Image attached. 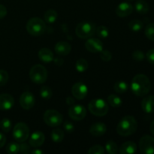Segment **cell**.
I'll return each instance as SVG.
<instances>
[{
	"instance_id": "6da1fadb",
	"label": "cell",
	"mask_w": 154,
	"mask_h": 154,
	"mask_svg": "<svg viewBox=\"0 0 154 154\" xmlns=\"http://www.w3.org/2000/svg\"><path fill=\"white\" fill-rule=\"evenodd\" d=\"M151 84L147 75L144 74H138L135 75L132 81L131 89L135 96L143 97L147 96L150 91Z\"/></svg>"
},
{
	"instance_id": "7a4b0ae2",
	"label": "cell",
	"mask_w": 154,
	"mask_h": 154,
	"mask_svg": "<svg viewBox=\"0 0 154 154\" xmlns=\"http://www.w3.org/2000/svg\"><path fill=\"white\" fill-rule=\"evenodd\" d=\"M138 128V123L133 116H126L119 122L117 132L121 136H129L135 133Z\"/></svg>"
},
{
	"instance_id": "3957f363",
	"label": "cell",
	"mask_w": 154,
	"mask_h": 154,
	"mask_svg": "<svg viewBox=\"0 0 154 154\" xmlns=\"http://www.w3.org/2000/svg\"><path fill=\"white\" fill-rule=\"evenodd\" d=\"M96 26L91 21H83L77 25L75 33L81 38H89L96 33Z\"/></svg>"
},
{
	"instance_id": "277c9868",
	"label": "cell",
	"mask_w": 154,
	"mask_h": 154,
	"mask_svg": "<svg viewBox=\"0 0 154 154\" xmlns=\"http://www.w3.org/2000/svg\"><path fill=\"white\" fill-rule=\"evenodd\" d=\"M26 30L32 36H40L45 33L46 25L43 20L39 17H32L27 22Z\"/></svg>"
},
{
	"instance_id": "5b68a950",
	"label": "cell",
	"mask_w": 154,
	"mask_h": 154,
	"mask_svg": "<svg viewBox=\"0 0 154 154\" xmlns=\"http://www.w3.org/2000/svg\"><path fill=\"white\" fill-rule=\"evenodd\" d=\"M88 108L92 114L97 117H103L108 111V105L104 99H96L90 102Z\"/></svg>"
},
{
	"instance_id": "8992f818",
	"label": "cell",
	"mask_w": 154,
	"mask_h": 154,
	"mask_svg": "<svg viewBox=\"0 0 154 154\" xmlns=\"http://www.w3.org/2000/svg\"><path fill=\"white\" fill-rule=\"evenodd\" d=\"M29 78L33 83L44 84L48 79V72L45 66L40 64L35 65L29 71Z\"/></svg>"
},
{
	"instance_id": "52a82bcc",
	"label": "cell",
	"mask_w": 154,
	"mask_h": 154,
	"mask_svg": "<svg viewBox=\"0 0 154 154\" xmlns=\"http://www.w3.org/2000/svg\"><path fill=\"white\" fill-rule=\"evenodd\" d=\"M63 120V115L56 110H47L44 114V121L48 126L51 127H57L61 125Z\"/></svg>"
},
{
	"instance_id": "ba28073f",
	"label": "cell",
	"mask_w": 154,
	"mask_h": 154,
	"mask_svg": "<svg viewBox=\"0 0 154 154\" xmlns=\"http://www.w3.org/2000/svg\"><path fill=\"white\" fill-rule=\"evenodd\" d=\"M13 136L17 142H23L29 136V126L24 123H18L15 125L13 130Z\"/></svg>"
},
{
	"instance_id": "9c48e42d",
	"label": "cell",
	"mask_w": 154,
	"mask_h": 154,
	"mask_svg": "<svg viewBox=\"0 0 154 154\" xmlns=\"http://www.w3.org/2000/svg\"><path fill=\"white\" fill-rule=\"evenodd\" d=\"M139 148L143 154H154V138L148 135L141 137L139 141Z\"/></svg>"
},
{
	"instance_id": "30bf717a",
	"label": "cell",
	"mask_w": 154,
	"mask_h": 154,
	"mask_svg": "<svg viewBox=\"0 0 154 154\" xmlns=\"http://www.w3.org/2000/svg\"><path fill=\"white\" fill-rule=\"evenodd\" d=\"M69 115L75 121H80L85 118L87 115V110L81 105H73L70 106L69 110Z\"/></svg>"
},
{
	"instance_id": "8fae6325",
	"label": "cell",
	"mask_w": 154,
	"mask_h": 154,
	"mask_svg": "<svg viewBox=\"0 0 154 154\" xmlns=\"http://www.w3.org/2000/svg\"><path fill=\"white\" fill-rule=\"evenodd\" d=\"M72 93L74 97L77 99H84L88 93L87 85L83 82H78L73 85L72 88Z\"/></svg>"
},
{
	"instance_id": "7c38bea8",
	"label": "cell",
	"mask_w": 154,
	"mask_h": 154,
	"mask_svg": "<svg viewBox=\"0 0 154 154\" xmlns=\"http://www.w3.org/2000/svg\"><path fill=\"white\" fill-rule=\"evenodd\" d=\"M35 99L34 96L30 92H25L23 93L20 98V106L25 110H29L35 105Z\"/></svg>"
},
{
	"instance_id": "4fadbf2b",
	"label": "cell",
	"mask_w": 154,
	"mask_h": 154,
	"mask_svg": "<svg viewBox=\"0 0 154 154\" xmlns=\"http://www.w3.org/2000/svg\"><path fill=\"white\" fill-rule=\"evenodd\" d=\"M85 47L90 52L98 53L103 50V43L98 38H89L86 42Z\"/></svg>"
},
{
	"instance_id": "5bb4252c",
	"label": "cell",
	"mask_w": 154,
	"mask_h": 154,
	"mask_svg": "<svg viewBox=\"0 0 154 154\" xmlns=\"http://www.w3.org/2000/svg\"><path fill=\"white\" fill-rule=\"evenodd\" d=\"M14 105V99L12 96L8 93L0 95V110L7 111L13 108Z\"/></svg>"
},
{
	"instance_id": "9a60e30c",
	"label": "cell",
	"mask_w": 154,
	"mask_h": 154,
	"mask_svg": "<svg viewBox=\"0 0 154 154\" xmlns=\"http://www.w3.org/2000/svg\"><path fill=\"white\" fill-rule=\"evenodd\" d=\"M45 140V136L44 133L40 131H37L32 133L29 141V144L32 147L37 148L44 144Z\"/></svg>"
},
{
	"instance_id": "2e32d148",
	"label": "cell",
	"mask_w": 154,
	"mask_h": 154,
	"mask_svg": "<svg viewBox=\"0 0 154 154\" xmlns=\"http://www.w3.org/2000/svg\"><path fill=\"white\" fill-rule=\"evenodd\" d=\"M133 11V6L129 2H121L116 9V14L120 17L129 16Z\"/></svg>"
},
{
	"instance_id": "e0dca14e",
	"label": "cell",
	"mask_w": 154,
	"mask_h": 154,
	"mask_svg": "<svg viewBox=\"0 0 154 154\" xmlns=\"http://www.w3.org/2000/svg\"><path fill=\"white\" fill-rule=\"evenodd\" d=\"M107 126L104 123H93L90 129V132L93 136L100 137L102 136L106 132Z\"/></svg>"
},
{
	"instance_id": "ac0fdd59",
	"label": "cell",
	"mask_w": 154,
	"mask_h": 154,
	"mask_svg": "<svg viewBox=\"0 0 154 154\" xmlns=\"http://www.w3.org/2000/svg\"><path fill=\"white\" fill-rule=\"evenodd\" d=\"M141 108L147 114L154 112V96H147L141 102Z\"/></svg>"
},
{
	"instance_id": "d6986e66",
	"label": "cell",
	"mask_w": 154,
	"mask_h": 154,
	"mask_svg": "<svg viewBox=\"0 0 154 154\" xmlns=\"http://www.w3.org/2000/svg\"><path fill=\"white\" fill-rule=\"evenodd\" d=\"M72 47L66 42H60L55 45V52L60 56H66L71 52Z\"/></svg>"
},
{
	"instance_id": "ffe728a7",
	"label": "cell",
	"mask_w": 154,
	"mask_h": 154,
	"mask_svg": "<svg viewBox=\"0 0 154 154\" xmlns=\"http://www.w3.org/2000/svg\"><path fill=\"white\" fill-rule=\"evenodd\" d=\"M137 151V145L133 141H126L120 147L119 152L121 154H132Z\"/></svg>"
},
{
	"instance_id": "44dd1931",
	"label": "cell",
	"mask_w": 154,
	"mask_h": 154,
	"mask_svg": "<svg viewBox=\"0 0 154 154\" xmlns=\"http://www.w3.org/2000/svg\"><path fill=\"white\" fill-rule=\"evenodd\" d=\"M38 57L44 63H51L54 60V54L48 48H42L38 52Z\"/></svg>"
},
{
	"instance_id": "7402d4cb",
	"label": "cell",
	"mask_w": 154,
	"mask_h": 154,
	"mask_svg": "<svg viewBox=\"0 0 154 154\" xmlns=\"http://www.w3.org/2000/svg\"><path fill=\"white\" fill-rule=\"evenodd\" d=\"M135 8L138 13L144 14L149 11L150 6H149L148 3L144 0H138L135 2Z\"/></svg>"
},
{
	"instance_id": "603a6c76",
	"label": "cell",
	"mask_w": 154,
	"mask_h": 154,
	"mask_svg": "<svg viewBox=\"0 0 154 154\" xmlns=\"http://www.w3.org/2000/svg\"><path fill=\"white\" fill-rule=\"evenodd\" d=\"M57 12L54 9H49L45 13V20L48 23H54L57 20Z\"/></svg>"
},
{
	"instance_id": "cb8c5ba5",
	"label": "cell",
	"mask_w": 154,
	"mask_h": 154,
	"mask_svg": "<svg viewBox=\"0 0 154 154\" xmlns=\"http://www.w3.org/2000/svg\"><path fill=\"white\" fill-rule=\"evenodd\" d=\"M64 138V132L60 129H55L51 132V139L55 143H60Z\"/></svg>"
},
{
	"instance_id": "d4e9b609",
	"label": "cell",
	"mask_w": 154,
	"mask_h": 154,
	"mask_svg": "<svg viewBox=\"0 0 154 154\" xmlns=\"http://www.w3.org/2000/svg\"><path fill=\"white\" fill-rule=\"evenodd\" d=\"M108 102L111 106L114 107V108H119L122 105L123 102H122L121 99L119 96H116V95L111 94L108 97Z\"/></svg>"
},
{
	"instance_id": "484cf974",
	"label": "cell",
	"mask_w": 154,
	"mask_h": 154,
	"mask_svg": "<svg viewBox=\"0 0 154 154\" xmlns=\"http://www.w3.org/2000/svg\"><path fill=\"white\" fill-rule=\"evenodd\" d=\"M128 84L125 81H120L115 83L114 86V90L117 93H124L128 90Z\"/></svg>"
},
{
	"instance_id": "4316f807",
	"label": "cell",
	"mask_w": 154,
	"mask_h": 154,
	"mask_svg": "<svg viewBox=\"0 0 154 154\" xmlns=\"http://www.w3.org/2000/svg\"><path fill=\"white\" fill-rule=\"evenodd\" d=\"M129 27L132 31L138 32L141 30L144 27V23L139 20H132L129 23Z\"/></svg>"
},
{
	"instance_id": "83f0119b",
	"label": "cell",
	"mask_w": 154,
	"mask_h": 154,
	"mask_svg": "<svg viewBox=\"0 0 154 154\" xmlns=\"http://www.w3.org/2000/svg\"><path fill=\"white\" fill-rule=\"evenodd\" d=\"M88 66L89 65L87 61L83 58L77 60L76 64H75L76 70L79 72H84L85 71H87V69H88Z\"/></svg>"
},
{
	"instance_id": "f1b7e54d",
	"label": "cell",
	"mask_w": 154,
	"mask_h": 154,
	"mask_svg": "<svg viewBox=\"0 0 154 154\" xmlns=\"http://www.w3.org/2000/svg\"><path fill=\"white\" fill-rule=\"evenodd\" d=\"M52 95V90H51V89L50 87H47V86H44V87H42L41 88L40 96L45 100H48V99H51Z\"/></svg>"
},
{
	"instance_id": "f546056e",
	"label": "cell",
	"mask_w": 154,
	"mask_h": 154,
	"mask_svg": "<svg viewBox=\"0 0 154 154\" xmlns=\"http://www.w3.org/2000/svg\"><path fill=\"white\" fill-rule=\"evenodd\" d=\"M105 149L110 154H116L118 153V147L114 141H109L105 144Z\"/></svg>"
},
{
	"instance_id": "4dcf8cb0",
	"label": "cell",
	"mask_w": 154,
	"mask_h": 154,
	"mask_svg": "<svg viewBox=\"0 0 154 154\" xmlns=\"http://www.w3.org/2000/svg\"><path fill=\"white\" fill-rule=\"evenodd\" d=\"M6 152L9 154H15L20 152V144L17 142H11L6 147Z\"/></svg>"
},
{
	"instance_id": "1f68e13d",
	"label": "cell",
	"mask_w": 154,
	"mask_h": 154,
	"mask_svg": "<svg viewBox=\"0 0 154 154\" xmlns=\"http://www.w3.org/2000/svg\"><path fill=\"white\" fill-rule=\"evenodd\" d=\"M96 33L98 35V37L100 38H106L109 35V31H108V28L105 26H100L97 27L96 30Z\"/></svg>"
},
{
	"instance_id": "d6a6232c",
	"label": "cell",
	"mask_w": 154,
	"mask_h": 154,
	"mask_svg": "<svg viewBox=\"0 0 154 154\" xmlns=\"http://www.w3.org/2000/svg\"><path fill=\"white\" fill-rule=\"evenodd\" d=\"M0 128L5 132H9L11 129V121L8 118H4L0 122Z\"/></svg>"
},
{
	"instance_id": "836d02e7",
	"label": "cell",
	"mask_w": 154,
	"mask_h": 154,
	"mask_svg": "<svg viewBox=\"0 0 154 154\" xmlns=\"http://www.w3.org/2000/svg\"><path fill=\"white\" fill-rule=\"evenodd\" d=\"M144 32L147 38L154 42V23L147 24Z\"/></svg>"
},
{
	"instance_id": "e575fe53",
	"label": "cell",
	"mask_w": 154,
	"mask_h": 154,
	"mask_svg": "<svg viewBox=\"0 0 154 154\" xmlns=\"http://www.w3.org/2000/svg\"><path fill=\"white\" fill-rule=\"evenodd\" d=\"M87 153L88 154H104L105 153V149L101 145H95L90 147Z\"/></svg>"
},
{
	"instance_id": "d590c367",
	"label": "cell",
	"mask_w": 154,
	"mask_h": 154,
	"mask_svg": "<svg viewBox=\"0 0 154 154\" xmlns=\"http://www.w3.org/2000/svg\"><path fill=\"white\" fill-rule=\"evenodd\" d=\"M8 74L5 70L0 69V87H2L5 84H7L8 81Z\"/></svg>"
},
{
	"instance_id": "8d00e7d4",
	"label": "cell",
	"mask_w": 154,
	"mask_h": 154,
	"mask_svg": "<svg viewBox=\"0 0 154 154\" xmlns=\"http://www.w3.org/2000/svg\"><path fill=\"white\" fill-rule=\"evenodd\" d=\"M132 57L133 58L134 60L138 62H141L142 60H144L145 58V55L143 53V51H139V50H137V51H135L132 54Z\"/></svg>"
},
{
	"instance_id": "74e56055",
	"label": "cell",
	"mask_w": 154,
	"mask_h": 154,
	"mask_svg": "<svg viewBox=\"0 0 154 154\" xmlns=\"http://www.w3.org/2000/svg\"><path fill=\"white\" fill-rule=\"evenodd\" d=\"M100 53V57L103 61L108 62L112 58V54H111V53L109 51H103L102 50Z\"/></svg>"
},
{
	"instance_id": "f35d334b",
	"label": "cell",
	"mask_w": 154,
	"mask_h": 154,
	"mask_svg": "<svg viewBox=\"0 0 154 154\" xmlns=\"http://www.w3.org/2000/svg\"><path fill=\"white\" fill-rule=\"evenodd\" d=\"M20 152L22 153H31V150H30V147L29 146L28 144L25 143V141H23V142H21V144H20Z\"/></svg>"
},
{
	"instance_id": "ab89813d",
	"label": "cell",
	"mask_w": 154,
	"mask_h": 154,
	"mask_svg": "<svg viewBox=\"0 0 154 154\" xmlns=\"http://www.w3.org/2000/svg\"><path fill=\"white\" fill-rule=\"evenodd\" d=\"M63 127H64L65 130L67 132H69V133H72L75 130V126H74L73 123L69 121L65 122L64 125H63Z\"/></svg>"
},
{
	"instance_id": "60d3db41",
	"label": "cell",
	"mask_w": 154,
	"mask_h": 154,
	"mask_svg": "<svg viewBox=\"0 0 154 154\" xmlns=\"http://www.w3.org/2000/svg\"><path fill=\"white\" fill-rule=\"evenodd\" d=\"M146 57L147 60L150 64L154 65V48L153 49H150L147 51V54H146Z\"/></svg>"
},
{
	"instance_id": "b9f144b4",
	"label": "cell",
	"mask_w": 154,
	"mask_h": 154,
	"mask_svg": "<svg viewBox=\"0 0 154 154\" xmlns=\"http://www.w3.org/2000/svg\"><path fill=\"white\" fill-rule=\"evenodd\" d=\"M7 15V8L5 6L0 4V19H2Z\"/></svg>"
},
{
	"instance_id": "7bdbcfd3",
	"label": "cell",
	"mask_w": 154,
	"mask_h": 154,
	"mask_svg": "<svg viewBox=\"0 0 154 154\" xmlns=\"http://www.w3.org/2000/svg\"><path fill=\"white\" fill-rule=\"evenodd\" d=\"M5 142H6L5 136L2 133L0 132V148H2V147L5 145Z\"/></svg>"
},
{
	"instance_id": "ee69618b",
	"label": "cell",
	"mask_w": 154,
	"mask_h": 154,
	"mask_svg": "<svg viewBox=\"0 0 154 154\" xmlns=\"http://www.w3.org/2000/svg\"><path fill=\"white\" fill-rule=\"evenodd\" d=\"M66 103L69 105V106H72V105H75V99L72 97H67L66 98Z\"/></svg>"
},
{
	"instance_id": "f6af8a7d",
	"label": "cell",
	"mask_w": 154,
	"mask_h": 154,
	"mask_svg": "<svg viewBox=\"0 0 154 154\" xmlns=\"http://www.w3.org/2000/svg\"><path fill=\"white\" fill-rule=\"evenodd\" d=\"M54 63H55L56 65H57V66H61L62 64L63 63V60H62V59H60V58H57L54 60Z\"/></svg>"
},
{
	"instance_id": "bcb514c9",
	"label": "cell",
	"mask_w": 154,
	"mask_h": 154,
	"mask_svg": "<svg viewBox=\"0 0 154 154\" xmlns=\"http://www.w3.org/2000/svg\"><path fill=\"white\" fill-rule=\"evenodd\" d=\"M31 153H35V154H42L44 153V152L41 150H38V149H35V150H31Z\"/></svg>"
},
{
	"instance_id": "7dc6e473",
	"label": "cell",
	"mask_w": 154,
	"mask_h": 154,
	"mask_svg": "<svg viewBox=\"0 0 154 154\" xmlns=\"http://www.w3.org/2000/svg\"><path fill=\"white\" fill-rule=\"evenodd\" d=\"M150 132L152 133V135L154 136V120L153 122L151 123V124H150Z\"/></svg>"
}]
</instances>
